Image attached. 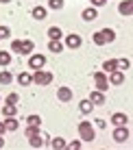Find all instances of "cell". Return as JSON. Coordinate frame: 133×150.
Listing matches in <instances>:
<instances>
[{
  "mask_svg": "<svg viewBox=\"0 0 133 150\" xmlns=\"http://www.w3.org/2000/svg\"><path fill=\"white\" fill-rule=\"evenodd\" d=\"M33 135H39V126H28L26 124V137H33Z\"/></svg>",
  "mask_w": 133,
  "mask_h": 150,
  "instance_id": "cell-31",
  "label": "cell"
},
{
  "mask_svg": "<svg viewBox=\"0 0 133 150\" xmlns=\"http://www.w3.org/2000/svg\"><path fill=\"white\" fill-rule=\"evenodd\" d=\"M48 50H50V52H61V50H63V46H61V41H59V39H50Z\"/></svg>",
  "mask_w": 133,
  "mask_h": 150,
  "instance_id": "cell-19",
  "label": "cell"
},
{
  "mask_svg": "<svg viewBox=\"0 0 133 150\" xmlns=\"http://www.w3.org/2000/svg\"><path fill=\"white\" fill-rule=\"evenodd\" d=\"M26 124H28V126H39V124H42V117H39V115H28Z\"/></svg>",
  "mask_w": 133,
  "mask_h": 150,
  "instance_id": "cell-26",
  "label": "cell"
},
{
  "mask_svg": "<svg viewBox=\"0 0 133 150\" xmlns=\"http://www.w3.org/2000/svg\"><path fill=\"white\" fill-rule=\"evenodd\" d=\"M2 124H4V131H18V126H20V122L15 120L13 115H11V117H7V120H4Z\"/></svg>",
  "mask_w": 133,
  "mask_h": 150,
  "instance_id": "cell-14",
  "label": "cell"
},
{
  "mask_svg": "<svg viewBox=\"0 0 133 150\" xmlns=\"http://www.w3.org/2000/svg\"><path fill=\"white\" fill-rule=\"evenodd\" d=\"M92 4H94V7H103V4L107 2V0H90Z\"/></svg>",
  "mask_w": 133,
  "mask_h": 150,
  "instance_id": "cell-34",
  "label": "cell"
},
{
  "mask_svg": "<svg viewBox=\"0 0 133 150\" xmlns=\"http://www.w3.org/2000/svg\"><path fill=\"white\" fill-rule=\"evenodd\" d=\"M48 9H53V11L63 9V0H48Z\"/></svg>",
  "mask_w": 133,
  "mask_h": 150,
  "instance_id": "cell-25",
  "label": "cell"
},
{
  "mask_svg": "<svg viewBox=\"0 0 133 150\" xmlns=\"http://www.w3.org/2000/svg\"><path fill=\"white\" fill-rule=\"evenodd\" d=\"M33 83H37V85H50V83H53V74L46 72V70H35Z\"/></svg>",
  "mask_w": 133,
  "mask_h": 150,
  "instance_id": "cell-4",
  "label": "cell"
},
{
  "mask_svg": "<svg viewBox=\"0 0 133 150\" xmlns=\"http://www.w3.org/2000/svg\"><path fill=\"white\" fill-rule=\"evenodd\" d=\"M114 139L118 144H124L127 139H129V131H127L124 126H116V131H114Z\"/></svg>",
  "mask_w": 133,
  "mask_h": 150,
  "instance_id": "cell-7",
  "label": "cell"
},
{
  "mask_svg": "<svg viewBox=\"0 0 133 150\" xmlns=\"http://www.w3.org/2000/svg\"><path fill=\"white\" fill-rule=\"evenodd\" d=\"M11 37V28L9 26H0V39H9Z\"/></svg>",
  "mask_w": 133,
  "mask_h": 150,
  "instance_id": "cell-29",
  "label": "cell"
},
{
  "mask_svg": "<svg viewBox=\"0 0 133 150\" xmlns=\"http://www.w3.org/2000/svg\"><path fill=\"white\" fill-rule=\"evenodd\" d=\"M79 135L83 142H92L94 139V128H92L90 122H79Z\"/></svg>",
  "mask_w": 133,
  "mask_h": 150,
  "instance_id": "cell-3",
  "label": "cell"
},
{
  "mask_svg": "<svg viewBox=\"0 0 133 150\" xmlns=\"http://www.w3.org/2000/svg\"><path fill=\"white\" fill-rule=\"evenodd\" d=\"M33 41L26 39V41H11V50L13 52H18V54H28V52H33Z\"/></svg>",
  "mask_w": 133,
  "mask_h": 150,
  "instance_id": "cell-2",
  "label": "cell"
},
{
  "mask_svg": "<svg viewBox=\"0 0 133 150\" xmlns=\"http://www.w3.org/2000/svg\"><path fill=\"white\" fill-rule=\"evenodd\" d=\"M15 111H18V105H11V102H7V105L2 107V115H4V117L15 115Z\"/></svg>",
  "mask_w": 133,
  "mask_h": 150,
  "instance_id": "cell-18",
  "label": "cell"
},
{
  "mask_svg": "<svg viewBox=\"0 0 133 150\" xmlns=\"http://www.w3.org/2000/svg\"><path fill=\"white\" fill-rule=\"evenodd\" d=\"M96 18H98L96 7H90V9H85V11H83V20H85V22H94Z\"/></svg>",
  "mask_w": 133,
  "mask_h": 150,
  "instance_id": "cell-16",
  "label": "cell"
},
{
  "mask_svg": "<svg viewBox=\"0 0 133 150\" xmlns=\"http://www.w3.org/2000/svg\"><path fill=\"white\" fill-rule=\"evenodd\" d=\"M90 100H92V105H105V94L96 89V91L90 94Z\"/></svg>",
  "mask_w": 133,
  "mask_h": 150,
  "instance_id": "cell-11",
  "label": "cell"
},
{
  "mask_svg": "<svg viewBox=\"0 0 133 150\" xmlns=\"http://www.w3.org/2000/svg\"><path fill=\"white\" fill-rule=\"evenodd\" d=\"M118 11H120L122 15H131V13H133V2H131V0H124V2H120Z\"/></svg>",
  "mask_w": 133,
  "mask_h": 150,
  "instance_id": "cell-13",
  "label": "cell"
},
{
  "mask_svg": "<svg viewBox=\"0 0 133 150\" xmlns=\"http://www.w3.org/2000/svg\"><path fill=\"white\" fill-rule=\"evenodd\" d=\"M94 83H96V89H98V91H103V94H105V91H107V74H105V72H94Z\"/></svg>",
  "mask_w": 133,
  "mask_h": 150,
  "instance_id": "cell-5",
  "label": "cell"
},
{
  "mask_svg": "<svg viewBox=\"0 0 133 150\" xmlns=\"http://www.w3.org/2000/svg\"><path fill=\"white\" fill-rule=\"evenodd\" d=\"M96 126H98V128H105L107 122H105V120H96Z\"/></svg>",
  "mask_w": 133,
  "mask_h": 150,
  "instance_id": "cell-35",
  "label": "cell"
},
{
  "mask_svg": "<svg viewBox=\"0 0 133 150\" xmlns=\"http://www.w3.org/2000/svg\"><path fill=\"white\" fill-rule=\"evenodd\" d=\"M0 2H2V4H7V2H11V0H0Z\"/></svg>",
  "mask_w": 133,
  "mask_h": 150,
  "instance_id": "cell-38",
  "label": "cell"
},
{
  "mask_svg": "<svg viewBox=\"0 0 133 150\" xmlns=\"http://www.w3.org/2000/svg\"><path fill=\"white\" fill-rule=\"evenodd\" d=\"M7 102L15 105V102H20V96H18V94H9V96H7Z\"/></svg>",
  "mask_w": 133,
  "mask_h": 150,
  "instance_id": "cell-32",
  "label": "cell"
},
{
  "mask_svg": "<svg viewBox=\"0 0 133 150\" xmlns=\"http://www.w3.org/2000/svg\"><path fill=\"white\" fill-rule=\"evenodd\" d=\"M9 63H11V54L0 50V65H9Z\"/></svg>",
  "mask_w": 133,
  "mask_h": 150,
  "instance_id": "cell-27",
  "label": "cell"
},
{
  "mask_svg": "<svg viewBox=\"0 0 133 150\" xmlns=\"http://www.w3.org/2000/svg\"><path fill=\"white\" fill-rule=\"evenodd\" d=\"M116 70H120V72L129 70V61H127V59H118V61H116Z\"/></svg>",
  "mask_w": 133,
  "mask_h": 150,
  "instance_id": "cell-28",
  "label": "cell"
},
{
  "mask_svg": "<svg viewBox=\"0 0 133 150\" xmlns=\"http://www.w3.org/2000/svg\"><path fill=\"white\" fill-rule=\"evenodd\" d=\"M2 133H4V124L0 122V135H2Z\"/></svg>",
  "mask_w": 133,
  "mask_h": 150,
  "instance_id": "cell-36",
  "label": "cell"
},
{
  "mask_svg": "<svg viewBox=\"0 0 133 150\" xmlns=\"http://www.w3.org/2000/svg\"><path fill=\"white\" fill-rule=\"evenodd\" d=\"M65 144H68L65 139H61V137H55L53 142H50V146H53L55 150H63V148H65Z\"/></svg>",
  "mask_w": 133,
  "mask_h": 150,
  "instance_id": "cell-20",
  "label": "cell"
},
{
  "mask_svg": "<svg viewBox=\"0 0 133 150\" xmlns=\"http://www.w3.org/2000/svg\"><path fill=\"white\" fill-rule=\"evenodd\" d=\"M103 70H107V72H114V70H116V61H114V59L105 61V63H103Z\"/></svg>",
  "mask_w": 133,
  "mask_h": 150,
  "instance_id": "cell-30",
  "label": "cell"
},
{
  "mask_svg": "<svg viewBox=\"0 0 133 150\" xmlns=\"http://www.w3.org/2000/svg\"><path fill=\"white\" fill-rule=\"evenodd\" d=\"M79 109H81V113H92L94 105H92V100H83V102L79 105Z\"/></svg>",
  "mask_w": 133,
  "mask_h": 150,
  "instance_id": "cell-23",
  "label": "cell"
},
{
  "mask_svg": "<svg viewBox=\"0 0 133 150\" xmlns=\"http://www.w3.org/2000/svg\"><path fill=\"white\" fill-rule=\"evenodd\" d=\"M57 98L61 102L72 100V89H70V87H59V89H57Z\"/></svg>",
  "mask_w": 133,
  "mask_h": 150,
  "instance_id": "cell-9",
  "label": "cell"
},
{
  "mask_svg": "<svg viewBox=\"0 0 133 150\" xmlns=\"http://www.w3.org/2000/svg\"><path fill=\"white\" fill-rule=\"evenodd\" d=\"M48 37H50V39H61V37H63V35H61V28L50 26V28H48Z\"/></svg>",
  "mask_w": 133,
  "mask_h": 150,
  "instance_id": "cell-22",
  "label": "cell"
},
{
  "mask_svg": "<svg viewBox=\"0 0 133 150\" xmlns=\"http://www.w3.org/2000/svg\"><path fill=\"white\" fill-rule=\"evenodd\" d=\"M44 63H46V57L44 54H31V59H28V68L31 70H42Z\"/></svg>",
  "mask_w": 133,
  "mask_h": 150,
  "instance_id": "cell-6",
  "label": "cell"
},
{
  "mask_svg": "<svg viewBox=\"0 0 133 150\" xmlns=\"http://www.w3.org/2000/svg\"><path fill=\"white\" fill-rule=\"evenodd\" d=\"M11 72H7V70H2L0 72V85H9V83H11Z\"/></svg>",
  "mask_w": 133,
  "mask_h": 150,
  "instance_id": "cell-21",
  "label": "cell"
},
{
  "mask_svg": "<svg viewBox=\"0 0 133 150\" xmlns=\"http://www.w3.org/2000/svg\"><path fill=\"white\" fill-rule=\"evenodd\" d=\"M18 83H20L22 87H26V85L33 83V76H31L28 72H20V74H18Z\"/></svg>",
  "mask_w": 133,
  "mask_h": 150,
  "instance_id": "cell-15",
  "label": "cell"
},
{
  "mask_svg": "<svg viewBox=\"0 0 133 150\" xmlns=\"http://www.w3.org/2000/svg\"><path fill=\"white\" fill-rule=\"evenodd\" d=\"M94 44L96 46H103V44H109V41H114L116 39V33L111 28H103V30H98V33H94Z\"/></svg>",
  "mask_w": 133,
  "mask_h": 150,
  "instance_id": "cell-1",
  "label": "cell"
},
{
  "mask_svg": "<svg viewBox=\"0 0 133 150\" xmlns=\"http://www.w3.org/2000/svg\"><path fill=\"white\" fill-rule=\"evenodd\" d=\"M65 148H70V150H79V148H81V142H70V144H65Z\"/></svg>",
  "mask_w": 133,
  "mask_h": 150,
  "instance_id": "cell-33",
  "label": "cell"
},
{
  "mask_svg": "<svg viewBox=\"0 0 133 150\" xmlns=\"http://www.w3.org/2000/svg\"><path fill=\"white\" fill-rule=\"evenodd\" d=\"M109 83L111 85H122L124 83V72H120V70L109 72Z\"/></svg>",
  "mask_w": 133,
  "mask_h": 150,
  "instance_id": "cell-8",
  "label": "cell"
},
{
  "mask_svg": "<svg viewBox=\"0 0 133 150\" xmlns=\"http://www.w3.org/2000/svg\"><path fill=\"white\" fill-rule=\"evenodd\" d=\"M0 148H4V139H2V135H0Z\"/></svg>",
  "mask_w": 133,
  "mask_h": 150,
  "instance_id": "cell-37",
  "label": "cell"
},
{
  "mask_svg": "<svg viewBox=\"0 0 133 150\" xmlns=\"http://www.w3.org/2000/svg\"><path fill=\"white\" fill-rule=\"evenodd\" d=\"M127 122H129V117H127L124 113H114V115H111V124H114V126H124Z\"/></svg>",
  "mask_w": 133,
  "mask_h": 150,
  "instance_id": "cell-10",
  "label": "cell"
},
{
  "mask_svg": "<svg viewBox=\"0 0 133 150\" xmlns=\"http://www.w3.org/2000/svg\"><path fill=\"white\" fill-rule=\"evenodd\" d=\"M33 18L35 20H44L46 18V7H35L33 9Z\"/></svg>",
  "mask_w": 133,
  "mask_h": 150,
  "instance_id": "cell-24",
  "label": "cell"
},
{
  "mask_svg": "<svg viewBox=\"0 0 133 150\" xmlns=\"http://www.w3.org/2000/svg\"><path fill=\"white\" fill-rule=\"evenodd\" d=\"M65 46H68V48H79L81 46V37L79 35H68V37H65Z\"/></svg>",
  "mask_w": 133,
  "mask_h": 150,
  "instance_id": "cell-12",
  "label": "cell"
},
{
  "mask_svg": "<svg viewBox=\"0 0 133 150\" xmlns=\"http://www.w3.org/2000/svg\"><path fill=\"white\" fill-rule=\"evenodd\" d=\"M28 139H31V148H42L46 135H42V133H39V135H33V137H28Z\"/></svg>",
  "mask_w": 133,
  "mask_h": 150,
  "instance_id": "cell-17",
  "label": "cell"
}]
</instances>
